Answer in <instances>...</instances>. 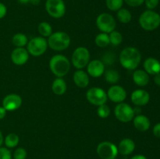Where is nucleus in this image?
Here are the masks:
<instances>
[{
	"instance_id": "obj_41",
	"label": "nucleus",
	"mask_w": 160,
	"mask_h": 159,
	"mask_svg": "<svg viewBox=\"0 0 160 159\" xmlns=\"http://www.w3.org/2000/svg\"><path fill=\"white\" fill-rule=\"evenodd\" d=\"M131 159H147L146 157L144 155H142V154H138V155L134 156V157H131Z\"/></svg>"
},
{
	"instance_id": "obj_38",
	"label": "nucleus",
	"mask_w": 160,
	"mask_h": 159,
	"mask_svg": "<svg viewBox=\"0 0 160 159\" xmlns=\"http://www.w3.org/2000/svg\"><path fill=\"white\" fill-rule=\"evenodd\" d=\"M153 134L155 137L160 138V123L155 125V126L153 127Z\"/></svg>"
},
{
	"instance_id": "obj_33",
	"label": "nucleus",
	"mask_w": 160,
	"mask_h": 159,
	"mask_svg": "<svg viewBox=\"0 0 160 159\" xmlns=\"http://www.w3.org/2000/svg\"><path fill=\"white\" fill-rule=\"evenodd\" d=\"M0 159H12V154L7 147H0Z\"/></svg>"
},
{
	"instance_id": "obj_27",
	"label": "nucleus",
	"mask_w": 160,
	"mask_h": 159,
	"mask_svg": "<svg viewBox=\"0 0 160 159\" xmlns=\"http://www.w3.org/2000/svg\"><path fill=\"white\" fill-rule=\"evenodd\" d=\"M105 80L109 84H116L120 80V74L115 70H108L104 73Z\"/></svg>"
},
{
	"instance_id": "obj_23",
	"label": "nucleus",
	"mask_w": 160,
	"mask_h": 159,
	"mask_svg": "<svg viewBox=\"0 0 160 159\" xmlns=\"http://www.w3.org/2000/svg\"><path fill=\"white\" fill-rule=\"evenodd\" d=\"M12 42L17 48H23V46L28 45V39L25 34L18 33L14 34L12 38Z\"/></svg>"
},
{
	"instance_id": "obj_14",
	"label": "nucleus",
	"mask_w": 160,
	"mask_h": 159,
	"mask_svg": "<svg viewBox=\"0 0 160 159\" xmlns=\"http://www.w3.org/2000/svg\"><path fill=\"white\" fill-rule=\"evenodd\" d=\"M87 70L88 73L92 77H100L105 73V64L102 61L94 59L88 64Z\"/></svg>"
},
{
	"instance_id": "obj_39",
	"label": "nucleus",
	"mask_w": 160,
	"mask_h": 159,
	"mask_svg": "<svg viewBox=\"0 0 160 159\" xmlns=\"http://www.w3.org/2000/svg\"><path fill=\"white\" fill-rule=\"evenodd\" d=\"M6 112L7 111L5 109V108H3L2 106H0V119H2L5 118V116L6 115Z\"/></svg>"
},
{
	"instance_id": "obj_26",
	"label": "nucleus",
	"mask_w": 160,
	"mask_h": 159,
	"mask_svg": "<svg viewBox=\"0 0 160 159\" xmlns=\"http://www.w3.org/2000/svg\"><path fill=\"white\" fill-rule=\"evenodd\" d=\"M95 42L97 46L99 48H105V47L108 46L110 44L109 34H106V33H101V34H98L95 37Z\"/></svg>"
},
{
	"instance_id": "obj_5",
	"label": "nucleus",
	"mask_w": 160,
	"mask_h": 159,
	"mask_svg": "<svg viewBox=\"0 0 160 159\" xmlns=\"http://www.w3.org/2000/svg\"><path fill=\"white\" fill-rule=\"evenodd\" d=\"M72 64L78 70L84 69L90 62V52L85 47H78L72 55Z\"/></svg>"
},
{
	"instance_id": "obj_12",
	"label": "nucleus",
	"mask_w": 160,
	"mask_h": 159,
	"mask_svg": "<svg viewBox=\"0 0 160 159\" xmlns=\"http://www.w3.org/2000/svg\"><path fill=\"white\" fill-rule=\"evenodd\" d=\"M106 94L108 98L115 103L123 102L127 98V92L125 89L119 85H114L109 87Z\"/></svg>"
},
{
	"instance_id": "obj_32",
	"label": "nucleus",
	"mask_w": 160,
	"mask_h": 159,
	"mask_svg": "<svg viewBox=\"0 0 160 159\" xmlns=\"http://www.w3.org/2000/svg\"><path fill=\"white\" fill-rule=\"evenodd\" d=\"M27 151L24 148L19 147L15 150L13 153L14 159H26Z\"/></svg>"
},
{
	"instance_id": "obj_4",
	"label": "nucleus",
	"mask_w": 160,
	"mask_h": 159,
	"mask_svg": "<svg viewBox=\"0 0 160 159\" xmlns=\"http://www.w3.org/2000/svg\"><path fill=\"white\" fill-rule=\"evenodd\" d=\"M139 24L145 31H154L160 26V15L155 11L148 9L141 14Z\"/></svg>"
},
{
	"instance_id": "obj_9",
	"label": "nucleus",
	"mask_w": 160,
	"mask_h": 159,
	"mask_svg": "<svg viewBox=\"0 0 160 159\" xmlns=\"http://www.w3.org/2000/svg\"><path fill=\"white\" fill-rule=\"evenodd\" d=\"M115 116L122 123H129L134 118V111L131 106L127 103H119L114 109Z\"/></svg>"
},
{
	"instance_id": "obj_28",
	"label": "nucleus",
	"mask_w": 160,
	"mask_h": 159,
	"mask_svg": "<svg viewBox=\"0 0 160 159\" xmlns=\"http://www.w3.org/2000/svg\"><path fill=\"white\" fill-rule=\"evenodd\" d=\"M38 32L43 37H49L52 34V27L47 22H42L38 25Z\"/></svg>"
},
{
	"instance_id": "obj_8",
	"label": "nucleus",
	"mask_w": 160,
	"mask_h": 159,
	"mask_svg": "<svg viewBox=\"0 0 160 159\" xmlns=\"http://www.w3.org/2000/svg\"><path fill=\"white\" fill-rule=\"evenodd\" d=\"M45 9L52 17L59 19L65 15L66 5L63 0H47Z\"/></svg>"
},
{
	"instance_id": "obj_2",
	"label": "nucleus",
	"mask_w": 160,
	"mask_h": 159,
	"mask_svg": "<svg viewBox=\"0 0 160 159\" xmlns=\"http://www.w3.org/2000/svg\"><path fill=\"white\" fill-rule=\"evenodd\" d=\"M49 68L55 76L62 78L70 71V62L66 56L56 55L50 59Z\"/></svg>"
},
{
	"instance_id": "obj_20",
	"label": "nucleus",
	"mask_w": 160,
	"mask_h": 159,
	"mask_svg": "<svg viewBox=\"0 0 160 159\" xmlns=\"http://www.w3.org/2000/svg\"><path fill=\"white\" fill-rule=\"evenodd\" d=\"M73 81L78 87L85 88L89 84V76L86 72L78 70L73 74Z\"/></svg>"
},
{
	"instance_id": "obj_1",
	"label": "nucleus",
	"mask_w": 160,
	"mask_h": 159,
	"mask_svg": "<svg viewBox=\"0 0 160 159\" xmlns=\"http://www.w3.org/2000/svg\"><path fill=\"white\" fill-rule=\"evenodd\" d=\"M119 59L123 68L128 70H134L140 64L142 55L138 48L134 47H127L121 51Z\"/></svg>"
},
{
	"instance_id": "obj_16",
	"label": "nucleus",
	"mask_w": 160,
	"mask_h": 159,
	"mask_svg": "<svg viewBox=\"0 0 160 159\" xmlns=\"http://www.w3.org/2000/svg\"><path fill=\"white\" fill-rule=\"evenodd\" d=\"M29 59V52L26 48H17L11 53V60L15 65H22Z\"/></svg>"
},
{
	"instance_id": "obj_31",
	"label": "nucleus",
	"mask_w": 160,
	"mask_h": 159,
	"mask_svg": "<svg viewBox=\"0 0 160 159\" xmlns=\"http://www.w3.org/2000/svg\"><path fill=\"white\" fill-rule=\"evenodd\" d=\"M97 114H98V115L100 118H106L107 117H109V115H110V108L106 104H102V105L98 106Z\"/></svg>"
},
{
	"instance_id": "obj_35",
	"label": "nucleus",
	"mask_w": 160,
	"mask_h": 159,
	"mask_svg": "<svg viewBox=\"0 0 160 159\" xmlns=\"http://www.w3.org/2000/svg\"><path fill=\"white\" fill-rule=\"evenodd\" d=\"M123 1L131 7H138V6H142L145 0H123Z\"/></svg>"
},
{
	"instance_id": "obj_19",
	"label": "nucleus",
	"mask_w": 160,
	"mask_h": 159,
	"mask_svg": "<svg viewBox=\"0 0 160 159\" xmlns=\"http://www.w3.org/2000/svg\"><path fill=\"white\" fill-rule=\"evenodd\" d=\"M134 126L136 129L141 132H145L150 128V120L144 115H138L134 118Z\"/></svg>"
},
{
	"instance_id": "obj_29",
	"label": "nucleus",
	"mask_w": 160,
	"mask_h": 159,
	"mask_svg": "<svg viewBox=\"0 0 160 159\" xmlns=\"http://www.w3.org/2000/svg\"><path fill=\"white\" fill-rule=\"evenodd\" d=\"M109 37L110 44H112V45H115V46L120 45L123 41V35L119 31H112L111 33H109Z\"/></svg>"
},
{
	"instance_id": "obj_22",
	"label": "nucleus",
	"mask_w": 160,
	"mask_h": 159,
	"mask_svg": "<svg viewBox=\"0 0 160 159\" xmlns=\"http://www.w3.org/2000/svg\"><path fill=\"white\" fill-rule=\"evenodd\" d=\"M67 89L66 81L61 77H57L52 84V92L56 95H62L66 93Z\"/></svg>"
},
{
	"instance_id": "obj_7",
	"label": "nucleus",
	"mask_w": 160,
	"mask_h": 159,
	"mask_svg": "<svg viewBox=\"0 0 160 159\" xmlns=\"http://www.w3.org/2000/svg\"><path fill=\"white\" fill-rule=\"evenodd\" d=\"M97 27L102 31V33L109 34L115 31L117 26V22L111 14L103 12L98 16L96 19Z\"/></svg>"
},
{
	"instance_id": "obj_6",
	"label": "nucleus",
	"mask_w": 160,
	"mask_h": 159,
	"mask_svg": "<svg viewBox=\"0 0 160 159\" xmlns=\"http://www.w3.org/2000/svg\"><path fill=\"white\" fill-rule=\"evenodd\" d=\"M48 42L43 37H36L31 39L28 43V51L30 55L35 57L42 55L46 51Z\"/></svg>"
},
{
	"instance_id": "obj_43",
	"label": "nucleus",
	"mask_w": 160,
	"mask_h": 159,
	"mask_svg": "<svg viewBox=\"0 0 160 159\" xmlns=\"http://www.w3.org/2000/svg\"><path fill=\"white\" fill-rule=\"evenodd\" d=\"M3 142H4V138H3V135H2V132H1L0 130V147L2 145Z\"/></svg>"
},
{
	"instance_id": "obj_25",
	"label": "nucleus",
	"mask_w": 160,
	"mask_h": 159,
	"mask_svg": "<svg viewBox=\"0 0 160 159\" xmlns=\"http://www.w3.org/2000/svg\"><path fill=\"white\" fill-rule=\"evenodd\" d=\"M19 141H20V138H19L18 135L13 132L9 133L5 138V144H6V147L8 148H13L18 145Z\"/></svg>"
},
{
	"instance_id": "obj_3",
	"label": "nucleus",
	"mask_w": 160,
	"mask_h": 159,
	"mask_svg": "<svg viewBox=\"0 0 160 159\" xmlns=\"http://www.w3.org/2000/svg\"><path fill=\"white\" fill-rule=\"evenodd\" d=\"M70 37L67 33L58 31V32L52 33L48 37V40L47 41L48 45L55 51H64L70 45Z\"/></svg>"
},
{
	"instance_id": "obj_18",
	"label": "nucleus",
	"mask_w": 160,
	"mask_h": 159,
	"mask_svg": "<svg viewBox=\"0 0 160 159\" xmlns=\"http://www.w3.org/2000/svg\"><path fill=\"white\" fill-rule=\"evenodd\" d=\"M145 71L148 74L156 75L160 73V62L155 58H148L144 62Z\"/></svg>"
},
{
	"instance_id": "obj_15",
	"label": "nucleus",
	"mask_w": 160,
	"mask_h": 159,
	"mask_svg": "<svg viewBox=\"0 0 160 159\" xmlns=\"http://www.w3.org/2000/svg\"><path fill=\"white\" fill-rule=\"evenodd\" d=\"M150 100V95L146 90L138 89L131 94V101L136 106L146 105Z\"/></svg>"
},
{
	"instance_id": "obj_21",
	"label": "nucleus",
	"mask_w": 160,
	"mask_h": 159,
	"mask_svg": "<svg viewBox=\"0 0 160 159\" xmlns=\"http://www.w3.org/2000/svg\"><path fill=\"white\" fill-rule=\"evenodd\" d=\"M133 80L139 87H145L149 82V76L142 70H137L133 73Z\"/></svg>"
},
{
	"instance_id": "obj_40",
	"label": "nucleus",
	"mask_w": 160,
	"mask_h": 159,
	"mask_svg": "<svg viewBox=\"0 0 160 159\" xmlns=\"http://www.w3.org/2000/svg\"><path fill=\"white\" fill-rule=\"evenodd\" d=\"M154 82L156 85L160 87V73H158V74L155 75Z\"/></svg>"
},
{
	"instance_id": "obj_42",
	"label": "nucleus",
	"mask_w": 160,
	"mask_h": 159,
	"mask_svg": "<svg viewBox=\"0 0 160 159\" xmlns=\"http://www.w3.org/2000/svg\"><path fill=\"white\" fill-rule=\"evenodd\" d=\"M21 4H28V3L31 2V0H17Z\"/></svg>"
},
{
	"instance_id": "obj_11",
	"label": "nucleus",
	"mask_w": 160,
	"mask_h": 159,
	"mask_svg": "<svg viewBox=\"0 0 160 159\" xmlns=\"http://www.w3.org/2000/svg\"><path fill=\"white\" fill-rule=\"evenodd\" d=\"M86 98L92 104L95 106H100L106 104L108 97L103 89L99 87H92L86 93Z\"/></svg>"
},
{
	"instance_id": "obj_30",
	"label": "nucleus",
	"mask_w": 160,
	"mask_h": 159,
	"mask_svg": "<svg viewBox=\"0 0 160 159\" xmlns=\"http://www.w3.org/2000/svg\"><path fill=\"white\" fill-rule=\"evenodd\" d=\"M123 0H106V6L111 11H118L123 5Z\"/></svg>"
},
{
	"instance_id": "obj_10",
	"label": "nucleus",
	"mask_w": 160,
	"mask_h": 159,
	"mask_svg": "<svg viewBox=\"0 0 160 159\" xmlns=\"http://www.w3.org/2000/svg\"><path fill=\"white\" fill-rule=\"evenodd\" d=\"M97 154L102 159H114L118 154V148L109 141L101 142L97 147Z\"/></svg>"
},
{
	"instance_id": "obj_44",
	"label": "nucleus",
	"mask_w": 160,
	"mask_h": 159,
	"mask_svg": "<svg viewBox=\"0 0 160 159\" xmlns=\"http://www.w3.org/2000/svg\"><path fill=\"white\" fill-rule=\"evenodd\" d=\"M114 159H117V157H116V158H114Z\"/></svg>"
},
{
	"instance_id": "obj_34",
	"label": "nucleus",
	"mask_w": 160,
	"mask_h": 159,
	"mask_svg": "<svg viewBox=\"0 0 160 159\" xmlns=\"http://www.w3.org/2000/svg\"><path fill=\"white\" fill-rule=\"evenodd\" d=\"M144 2L145 3V6L150 10H152L155 8L157 7V6L159 5V0H145Z\"/></svg>"
},
{
	"instance_id": "obj_24",
	"label": "nucleus",
	"mask_w": 160,
	"mask_h": 159,
	"mask_svg": "<svg viewBox=\"0 0 160 159\" xmlns=\"http://www.w3.org/2000/svg\"><path fill=\"white\" fill-rule=\"evenodd\" d=\"M117 17L120 23H128L129 22H131V19H132V15L128 9L121 8L117 11Z\"/></svg>"
},
{
	"instance_id": "obj_37",
	"label": "nucleus",
	"mask_w": 160,
	"mask_h": 159,
	"mask_svg": "<svg viewBox=\"0 0 160 159\" xmlns=\"http://www.w3.org/2000/svg\"><path fill=\"white\" fill-rule=\"evenodd\" d=\"M6 12H7L6 6L3 3L0 2V19H2L3 17H5V16L6 15Z\"/></svg>"
},
{
	"instance_id": "obj_13",
	"label": "nucleus",
	"mask_w": 160,
	"mask_h": 159,
	"mask_svg": "<svg viewBox=\"0 0 160 159\" xmlns=\"http://www.w3.org/2000/svg\"><path fill=\"white\" fill-rule=\"evenodd\" d=\"M22 104V98L20 95L16 94H8L3 98L2 107L6 111H15L18 109Z\"/></svg>"
},
{
	"instance_id": "obj_17",
	"label": "nucleus",
	"mask_w": 160,
	"mask_h": 159,
	"mask_svg": "<svg viewBox=\"0 0 160 159\" xmlns=\"http://www.w3.org/2000/svg\"><path fill=\"white\" fill-rule=\"evenodd\" d=\"M118 152L122 155H129L135 149V143L130 138L123 139L118 146Z\"/></svg>"
},
{
	"instance_id": "obj_36",
	"label": "nucleus",
	"mask_w": 160,
	"mask_h": 159,
	"mask_svg": "<svg viewBox=\"0 0 160 159\" xmlns=\"http://www.w3.org/2000/svg\"><path fill=\"white\" fill-rule=\"evenodd\" d=\"M103 63L106 64H112L114 62L115 60V55L112 53H109V55H106L103 56Z\"/></svg>"
}]
</instances>
